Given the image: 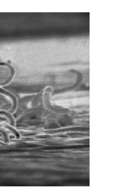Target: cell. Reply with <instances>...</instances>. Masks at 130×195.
<instances>
[{
  "instance_id": "obj_1",
  "label": "cell",
  "mask_w": 130,
  "mask_h": 195,
  "mask_svg": "<svg viewBox=\"0 0 130 195\" xmlns=\"http://www.w3.org/2000/svg\"><path fill=\"white\" fill-rule=\"evenodd\" d=\"M0 116L6 117L12 126L14 127L16 126V121L14 118L10 113L3 111H0Z\"/></svg>"
},
{
  "instance_id": "obj_2",
  "label": "cell",
  "mask_w": 130,
  "mask_h": 195,
  "mask_svg": "<svg viewBox=\"0 0 130 195\" xmlns=\"http://www.w3.org/2000/svg\"><path fill=\"white\" fill-rule=\"evenodd\" d=\"M5 129H8L9 131H10L13 134L14 136H15L16 139H20L21 138V134H20L19 132H18L17 130H16V129L14 127V126H5Z\"/></svg>"
}]
</instances>
